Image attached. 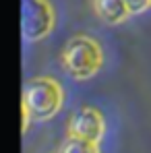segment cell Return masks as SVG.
Listing matches in <instances>:
<instances>
[{"instance_id":"cell-7","label":"cell","mask_w":151,"mask_h":153,"mask_svg":"<svg viewBox=\"0 0 151 153\" xmlns=\"http://www.w3.org/2000/svg\"><path fill=\"white\" fill-rule=\"evenodd\" d=\"M124 2H126V6H128L130 13H141L147 6H151V0H124Z\"/></svg>"},{"instance_id":"cell-6","label":"cell","mask_w":151,"mask_h":153,"mask_svg":"<svg viewBox=\"0 0 151 153\" xmlns=\"http://www.w3.org/2000/svg\"><path fill=\"white\" fill-rule=\"evenodd\" d=\"M60 151L73 153V151H97V143H91V141H85V139H79V137H68L66 143L60 147Z\"/></svg>"},{"instance_id":"cell-1","label":"cell","mask_w":151,"mask_h":153,"mask_svg":"<svg viewBox=\"0 0 151 153\" xmlns=\"http://www.w3.org/2000/svg\"><path fill=\"white\" fill-rule=\"evenodd\" d=\"M23 105L31 112L35 120L52 118L62 105V87L54 79L37 76L25 85Z\"/></svg>"},{"instance_id":"cell-5","label":"cell","mask_w":151,"mask_h":153,"mask_svg":"<svg viewBox=\"0 0 151 153\" xmlns=\"http://www.w3.org/2000/svg\"><path fill=\"white\" fill-rule=\"evenodd\" d=\"M93 4H95V13L100 15L101 21L112 23V25L124 21L130 15L124 0H93Z\"/></svg>"},{"instance_id":"cell-2","label":"cell","mask_w":151,"mask_h":153,"mask_svg":"<svg viewBox=\"0 0 151 153\" xmlns=\"http://www.w3.org/2000/svg\"><path fill=\"white\" fill-rule=\"evenodd\" d=\"M103 56L100 46L89 37H73L62 52V64L75 79H87L100 71Z\"/></svg>"},{"instance_id":"cell-4","label":"cell","mask_w":151,"mask_h":153,"mask_svg":"<svg viewBox=\"0 0 151 153\" xmlns=\"http://www.w3.org/2000/svg\"><path fill=\"white\" fill-rule=\"evenodd\" d=\"M68 134L85 139V141H91V143H100V139L103 137V116L93 108L79 110L71 118Z\"/></svg>"},{"instance_id":"cell-3","label":"cell","mask_w":151,"mask_h":153,"mask_svg":"<svg viewBox=\"0 0 151 153\" xmlns=\"http://www.w3.org/2000/svg\"><path fill=\"white\" fill-rule=\"evenodd\" d=\"M52 27H54V10L48 0L21 2V29L25 39L37 42L50 33Z\"/></svg>"}]
</instances>
